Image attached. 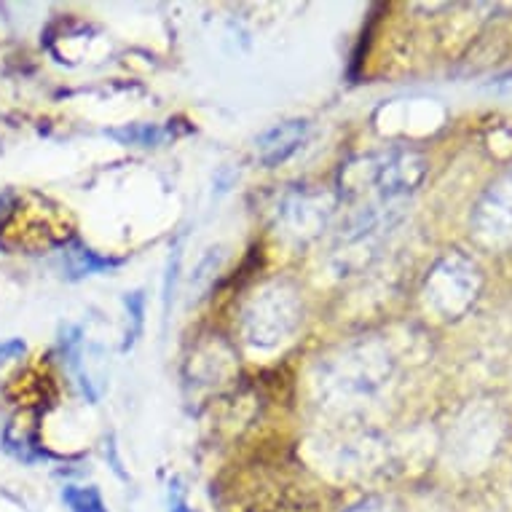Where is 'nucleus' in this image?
I'll return each instance as SVG.
<instances>
[{"instance_id":"nucleus-3","label":"nucleus","mask_w":512,"mask_h":512,"mask_svg":"<svg viewBox=\"0 0 512 512\" xmlns=\"http://www.w3.org/2000/svg\"><path fill=\"white\" fill-rule=\"evenodd\" d=\"M62 502L68 504L70 512H108L100 491L94 486H65Z\"/></svg>"},{"instance_id":"nucleus-5","label":"nucleus","mask_w":512,"mask_h":512,"mask_svg":"<svg viewBox=\"0 0 512 512\" xmlns=\"http://www.w3.org/2000/svg\"><path fill=\"white\" fill-rule=\"evenodd\" d=\"M250 512H317V507H314V502H309L306 496L279 494L258 502Z\"/></svg>"},{"instance_id":"nucleus-1","label":"nucleus","mask_w":512,"mask_h":512,"mask_svg":"<svg viewBox=\"0 0 512 512\" xmlns=\"http://www.w3.org/2000/svg\"><path fill=\"white\" fill-rule=\"evenodd\" d=\"M427 161L416 151L370 153L362 159L349 161L338 175V194L344 202L365 204H405L408 194L424 180Z\"/></svg>"},{"instance_id":"nucleus-6","label":"nucleus","mask_w":512,"mask_h":512,"mask_svg":"<svg viewBox=\"0 0 512 512\" xmlns=\"http://www.w3.org/2000/svg\"><path fill=\"white\" fill-rule=\"evenodd\" d=\"M113 137H121L124 143H137V145H156L167 137V129L161 126H135V129H126L124 135L113 132Z\"/></svg>"},{"instance_id":"nucleus-4","label":"nucleus","mask_w":512,"mask_h":512,"mask_svg":"<svg viewBox=\"0 0 512 512\" xmlns=\"http://www.w3.org/2000/svg\"><path fill=\"white\" fill-rule=\"evenodd\" d=\"M70 258V274L73 277H84V274H94V271L116 269L118 261H110V258H97L92 250H86L81 244H76V252H68Z\"/></svg>"},{"instance_id":"nucleus-7","label":"nucleus","mask_w":512,"mask_h":512,"mask_svg":"<svg viewBox=\"0 0 512 512\" xmlns=\"http://www.w3.org/2000/svg\"><path fill=\"white\" fill-rule=\"evenodd\" d=\"M124 301H126V306H129V311H132V322H135V328H132V336L126 338V344H124V349H129V346L135 344V338L140 336V328H143L145 295L143 293H132V295H126Z\"/></svg>"},{"instance_id":"nucleus-8","label":"nucleus","mask_w":512,"mask_h":512,"mask_svg":"<svg viewBox=\"0 0 512 512\" xmlns=\"http://www.w3.org/2000/svg\"><path fill=\"white\" fill-rule=\"evenodd\" d=\"M27 352L25 341H19V338H11V341H3L0 344V368H6L9 362L22 360Z\"/></svg>"},{"instance_id":"nucleus-9","label":"nucleus","mask_w":512,"mask_h":512,"mask_svg":"<svg viewBox=\"0 0 512 512\" xmlns=\"http://www.w3.org/2000/svg\"><path fill=\"white\" fill-rule=\"evenodd\" d=\"M169 512H191V510H188V504H185L183 496H180V491H175V494H172V502H169Z\"/></svg>"},{"instance_id":"nucleus-2","label":"nucleus","mask_w":512,"mask_h":512,"mask_svg":"<svg viewBox=\"0 0 512 512\" xmlns=\"http://www.w3.org/2000/svg\"><path fill=\"white\" fill-rule=\"evenodd\" d=\"M311 124L309 121H285V124L274 126L266 135L258 137L255 153L266 167H277L287 161L295 151H301L303 143L309 140Z\"/></svg>"}]
</instances>
